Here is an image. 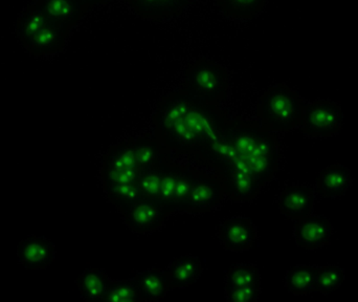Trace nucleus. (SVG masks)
<instances>
[{"instance_id":"obj_9","label":"nucleus","mask_w":358,"mask_h":302,"mask_svg":"<svg viewBox=\"0 0 358 302\" xmlns=\"http://www.w3.org/2000/svg\"><path fill=\"white\" fill-rule=\"evenodd\" d=\"M225 296L227 301H257L261 294V275L254 263L234 266L225 275Z\"/></svg>"},{"instance_id":"obj_13","label":"nucleus","mask_w":358,"mask_h":302,"mask_svg":"<svg viewBox=\"0 0 358 302\" xmlns=\"http://www.w3.org/2000/svg\"><path fill=\"white\" fill-rule=\"evenodd\" d=\"M315 202V192L313 186L290 184L280 193L278 207L284 217L298 221L313 213Z\"/></svg>"},{"instance_id":"obj_25","label":"nucleus","mask_w":358,"mask_h":302,"mask_svg":"<svg viewBox=\"0 0 358 302\" xmlns=\"http://www.w3.org/2000/svg\"><path fill=\"white\" fill-rule=\"evenodd\" d=\"M345 280V272L336 265L317 267L315 276V291L322 295H328L338 290Z\"/></svg>"},{"instance_id":"obj_8","label":"nucleus","mask_w":358,"mask_h":302,"mask_svg":"<svg viewBox=\"0 0 358 302\" xmlns=\"http://www.w3.org/2000/svg\"><path fill=\"white\" fill-rule=\"evenodd\" d=\"M343 124L344 113L336 101L322 99L304 107L301 128L309 138H331L341 132Z\"/></svg>"},{"instance_id":"obj_2","label":"nucleus","mask_w":358,"mask_h":302,"mask_svg":"<svg viewBox=\"0 0 358 302\" xmlns=\"http://www.w3.org/2000/svg\"><path fill=\"white\" fill-rule=\"evenodd\" d=\"M227 116L218 105L180 88L159 102L153 116L155 138L165 151L206 168Z\"/></svg>"},{"instance_id":"obj_1","label":"nucleus","mask_w":358,"mask_h":302,"mask_svg":"<svg viewBox=\"0 0 358 302\" xmlns=\"http://www.w3.org/2000/svg\"><path fill=\"white\" fill-rule=\"evenodd\" d=\"M280 144L260 124L225 118L206 168L220 175L231 202H252L279 168Z\"/></svg>"},{"instance_id":"obj_10","label":"nucleus","mask_w":358,"mask_h":302,"mask_svg":"<svg viewBox=\"0 0 358 302\" xmlns=\"http://www.w3.org/2000/svg\"><path fill=\"white\" fill-rule=\"evenodd\" d=\"M168 217L169 213L161 204L142 198L126 211L122 219L132 232L146 235L163 227Z\"/></svg>"},{"instance_id":"obj_24","label":"nucleus","mask_w":358,"mask_h":302,"mask_svg":"<svg viewBox=\"0 0 358 302\" xmlns=\"http://www.w3.org/2000/svg\"><path fill=\"white\" fill-rule=\"evenodd\" d=\"M102 301L110 302H140L141 296L134 277L128 280H109Z\"/></svg>"},{"instance_id":"obj_14","label":"nucleus","mask_w":358,"mask_h":302,"mask_svg":"<svg viewBox=\"0 0 358 302\" xmlns=\"http://www.w3.org/2000/svg\"><path fill=\"white\" fill-rule=\"evenodd\" d=\"M16 254L19 263L23 267L31 271H40L54 263L56 248L48 238L31 235L19 242Z\"/></svg>"},{"instance_id":"obj_19","label":"nucleus","mask_w":358,"mask_h":302,"mask_svg":"<svg viewBox=\"0 0 358 302\" xmlns=\"http://www.w3.org/2000/svg\"><path fill=\"white\" fill-rule=\"evenodd\" d=\"M142 301H159L165 298L170 290L166 270L150 268L134 276Z\"/></svg>"},{"instance_id":"obj_7","label":"nucleus","mask_w":358,"mask_h":302,"mask_svg":"<svg viewBox=\"0 0 358 302\" xmlns=\"http://www.w3.org/2000/svg\"><path fill=\"white\" fill-rule=\"evenodd\" d=\"M224 200V183L220 175L198 165L193 187L181 207L180 213L210 212Z\"/></svg>"},{"instance_id":"obj_18","label":"nucleus","mask_w":358,"mask_h":302,"mask_svg":"<svg viewBox=\"0 0 358 302\" xmlns=\"http://www.w3.org/2000/svg\"><path fill=\"white\" fill-rule=\"evenodd\" d=\"M165 270L169 278L170 289L176 290L195 284L204 268L198 257L187 254L174 259Z\"/></svg>"},{"instance_id":"obj_6","label":"nucleus","mask_w":358,"mask_h":302,"mask_svg":"<svg viewBox=\"0 0 358 302\" xmlns=\"http://www.w3.org/2000/svg\"><path fill=\"white\" fill-rule=\"evenodd\" d=\"M229 76L224 67L208 59H199L187 67L181 90L210 104L219 105L225 98Z\"/></svg>"},{"instance_id":"obj_11","label":"nucleus","mask_w":358,"mask_h":302,"mask_svg":"<svg viewBox=\"0 0 358 302\" xmlns=\"http://www.w3.org/2000/svg\"><path fill=\"white\" fill-rule=\"evenodd\" d=\"M217 236L223 248L240 253L250 250L256 244L258 231L252 219L243 215H236L220 223Z\"/></svg>"},{"instance_id":"obj_5","label":"nucleus","mask_w":358,"mask_h":302,"mask_svg":"<svg viewBox=\"0 0 358 302\" xmlns=\"http://www.w3.org/2000/svg\"><path fill=\"white\" fill-rule=\"evenodd\" d=\"M304 102L296 90L284 83L269 88L259 101L261 128L268 132H289L302 126Z\"/></svg>"},{"instance_id":"obj_26","label":"nucleus","mask_w":358,"mask_h":302,"mask_svg":"<svg viewBox=\"0 0 358 302\" xmlns=\"http://www.w3.org/2000/svg\"><path fill=\"white\" fill-rule=\"evenodd\" d=\"M221 10L234 18L250 19L258 14L266 0H217Z\"/></svg>"},{"instance_id":"obj_27","label":"nucleus","mask_w":358,"mask_h":302,"mask_svg":"<svg viewBox=\"0 0 358 302\" xmlns=\"http://www.w3.org/2000/svg\"><path fill=\"white\" fill-rule=\"evenodd\" d=\"M106 1V0H80L82 4L85 6L86 8H90L92 6H96V4H102V2Z\"/></svg>"},{"instance_id":"obj_23","label":"nucleus","mask_w":358,"mask_h":302,"mask_svg":"<svg viewBox=\"0 0 358 302\" xmlns=\"http://www.w3.org/2000/svg\"><path fill=\"white\" fill-rule=\"evenodd\" d=\"M48 19L35 4L27 6L19 15L16 33L19 41L24 46L40 29L48 23Z\"/></svg>"},{"instance_id":"obj_4","label":"nucleus","mask_w":358,"mask_h":302,"mask_svg":"<svg viewBox=\"0 0 358 302\" xmlns=\"http://www.w3.org/2000/svg\"><path fill=\"white\" fill-rule=\"evenodd\" d=\"M143 170L134 153L132 138L113 145L103 156L100 169L103 191L121 217L142 198L138 184Z\"/></svg>"},{"instance_id":"obj_17","label":"nucleus","mask_w":358,"mask_h":302,"mask_svg":"<svg viewBox=\"0 0 358 302\" xmlns=\"http://www.w3.org/2000/svg\"><path fill=\"white\" fill-rule=\"evenodd\" d=\"M352 183L350 169L341 164L326 167L320 172L317 179V190L324 198H342Z\"/></svg>"},{"instance_id":"obj_15","label":"nucleus","mask_w":358,"mask_h":302,"mask_svg":"<svg viewBox=\"0 0 358 302\" xmlns=\"http://www.w3.org/2000/svg\"><path fill=\"white\" fill-rule=\"evenodd\" d=\"M35 4L48 20L67 32L87 11L80 0H37Z\"/></svg>"},{"instance_id":"obj_21","label":"nucleus","mask_w":358,"mask_h":302,"mask_svg":"<svg viewBox=\"0 0 358 302\" xmlns=\"http://www.w3.org/2000/svg\"><path fill=\"white\" fill-rule=\"evenodd\" d=\"M109 280L104 270L87 267L76 280V286L84 301H96L103 299Z\"/></svg>"},{"instance_id":"obj_16","label":"nucleus","mask_w":358,"mask_h":302,"mask_svg":"<svg viewBox=\"0 0 358 302\" xmlns=\"http://www.w3.org/2000/svg\"><path fill=\"white\" fill-rule=\"evenodd\" d=\"M69 33L48 20L23 46L34 56H50L63 50Z\"/></svg>"},{"instance_id":"obj_12","label":"nucleus","mask_w":358,"mask_h":302,"mask_svg":"<svg viewBox=\"0 0 358 302\" xmlns=\"http://www.w3.org/2000/svg\"><path fill=\"white\" fill-rule=\"evenodd\" d=\"M334 233V226L324 215L311 213L294 224V240L304 250L315 251L323 248L329 244Z\"/></svg>"},{"instance_id":"obj_3","label":"nucleus","mask_w":358,"mask_h":302,"mask_svg":"<svg viewBox=\"0 0 358 302\" xmlns=\"http://www.w3.org/2000/svg\"><path fill=\"white\" fill-rule=\"evenodd\" d=\"M197 167L187 158L163 149L159 158L142 171L141 196L159 203L169 215L180 212L193 187Z\"/></svg>"},{"instance_id":"obj_22","label":"nucleus","mask_w":358,"mask_h":302,"mask_svg":"<svg viewBox=\"0 0 358 302\" xmlns=\"http://www.w3.org/2000/svg\"><path fill=\"white\" fill-rule=\"evenodd\" d=\"M317 266L299 265L288 270L285 275V287L288 292L296 296H307L315 291Z\"/></svg>"},{"instance_id":"obj_20","label":"nucleus","mask_w":358,"mask_h":302,"mask_svg":"<svg viewBox=\"0 0 358 302\" xmlns=\"http://www.w3.org/2000/svg\"><path fill=\"white\" fill-rule=\"evenodd\" d=\"M132 8L145 18L162 19L176 16L191 0H127Z\"/></svg>"}]
</instances>
